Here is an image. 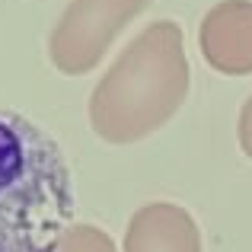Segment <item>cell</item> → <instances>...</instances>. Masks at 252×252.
<instances>
[{"mask_svg": "<svg viewBox=\"0 0 252 252\" xmlns=\"http://www.w3.org/2000/svg\"><path fill=\"white\" fill-rule=\"evenodd\" d=\"M74 204L55 137L23 115L0 112V252H58Z\"/></svg>", "mask_w": 252, "mask_h": 252, "instance_id": "cell-1", "label": "cell"}, {"mask_svg": "<svg viewBox=\"0 0 252 252\" xmlns=\"http://www.w3.org/2000/svg\"><path fill=\"white\" fill-rule=\"evenodd\" d=\"M189 93L182 29L157 19L141 29L90 93V125L109 144H134L179 112Z\"/></svg>", "mask_w": 252, "mask_h": 252, "instance_id": "cell-2", "label": "cell"}, {"mask_svg": "<svg viewBox=\"0 0 252 252\" xmlns=\"http://www.w3.org/2000/svg\"><path fill=\"white\" fill-rule=\"evenodd\" d=\"M154 0H70L48 38V58L61 74H90L122 29Z\"/></svg>", "mask_w": 252, "mask_h": 252, "instance_id": "cell-3", "label": "cell"}, {"mask_svg": "<svg viewBox=\"0 0 252 252\" xmlns=\"http://www.w3.org/2000/svg\"><path fill=\"white\" fill-rule=\"evenodd\" d=\"M201 55L217 74H252V0H220L201 19Z\"/></svg>", "mask_w": 252, "mask_h": 252, "instance_id": "cell-4", "label": "cell"}, {"mask_svg": "<svg viewBox=\"0 0 252 252\" xmlns=\"http://www.w3.org/2000/svg\"><path fill=\"white\" fill-rule=\"evenodd\" d=\"M125 252H201V233L182 204L150 201L131 217Z\"/></svg>", "mask_w": 252, "mask_h": 252, "instance_id": "cell-5", "label": "cell"}, {"mask_svg": "<svg viewBox=\"0 0 252 252\" xmlns=\"http://www.w3.org/2000/svg\"><path fill=\"white\" fill-rule=\"evenodd\" d=\"M58 252H115V243L102 227L93 223H70Z\"/></svg>", "mask_w": 252, "mask_h": 252, "instance_id": "cell-6", "label": "cell"}, {"mask_svg": "<svg viewBox=\"0 0 252 252\" xmlns=\"http://www.w3.org/2000/svg\"><path fill=\"white\" fill-rule=\"evenodd\" d=\"M236 137H240V147H243V154H246L249 160H252V96L246 99V105H243V112H240Z\"/></svg>", "mask_w": 252, "mask_h": 252, "instance_id": "cell-7", "label": "cell"}]
</instances>
